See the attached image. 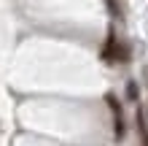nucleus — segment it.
Segmentation results:
<instances>
[{"mask_svg":"<svg viewBox=\"0 0 148 146\" xmlns=\"http://www.w3.org/2000/svg\"><path fill=\"white\" fill-rule=\"evenodd\" d=\"M127 95H129V100H137V84H135V81H129V87H127Z\"/></svg>","mask_w":148,"mask_h":146,"instance_id":"f257e3e1","label":"nucleus"}]
</instances>
